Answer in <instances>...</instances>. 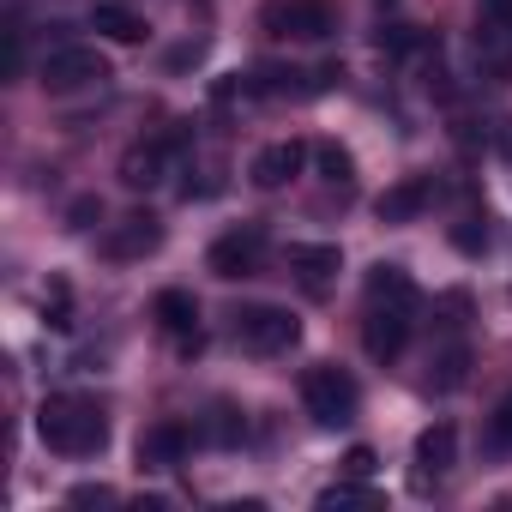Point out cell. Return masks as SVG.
<instances>
[{
	"label": "cell",
	"mask_w": 512,
	"mask_h": 512,
	"mask_svg": "<svg viewBox=\"0 0 512 512\" xmlns=\"http://www.w3.org/2000/svg\"><path fill=\"white\" fill-rule=\"evenodd\" d=\"M37 434H43V446L61 452V458H91V452H103V440H109V410H103L97 398H85V392H55V398H43V410H37Z\"/></svg>",
	"instance_id": "6da1fadb"
},
{
	"label": "cell",
	"mask_w": 512,
	"mask_h": 512,
	"mask_svg": "<svg viewBox=\"0 0 512 512\" xmlns=\"http://www.w3.org/2000/svg\"><path fill=\"white\" fill-rule=\"evenodd\" d=\"M302 404H308V416H314L320 428H344V422H356L362 392H356V380H350L344 368L320 362V368L302 374Z\"/></svg>",
	"instance_id": "7a4b0ae2"
},
{
	"label": "cell",
	"mask_w": 512,
	"mask_h": 512,
	"mask_svg": "<svg viewBox=\"0 0 512 512\" xmlns=\"http://www.w3.org/2000/svg\"><path fill=\"white\" fill-rule=\"evenodd\" d=\"M37 79H43L49 97H73V91H97V85L109 79V61H103L97 49H85V43H61V49L43 55Z\"/></svg>",
	"instance_id": "3957f363"
},
{
	"label": "cell",
	"mask_w": 512,
	"mask_h": 512,
	"mask_svg": "<svg viewBox=\"0 0 512 512\" xmlns=\"http://www.w3.org/2000/svg\"><path fill=\"white\" fill-rule=\"evenodd\" d=\"M266 37H302V43H326L338 31V7L332 0H266L260 7Z\"/></svg>",
	"instance_id": "277c9868"
},
{
	"label": "cell",
	"mask_w": 512,
	"mask_h": 512,
	"mask_svg": "<svg viewBox=\"0 0 512 512\" xmlns=\"http://www.w3.org/2000/svg\"><path fill=\"white\" fill-rule=\"evenodd\" d=\"M235 338H241V350H253V356H284V350H296L302 320H296L290 308L253 302V308H241V314H235Z\"/></svg>",
	"instance_id": "5b68a950"
},
{
	"label": "cell",
	"mask_w": 512,
	"mask_h": 512,
	"mask_svg": "<svg viewBox=\"0 0 512 512\" xmlns=\"http://www.w3.org/2000/svg\"><path fill=\"white\" fill-rule=\"evenodd\" d=\"M260 260H266V229H260V223H241V229L217 235V241H211V253H205V266H211L223 284L253 278V272H260Z\"/></svg>",
	"instance_id": "8992f818"
},
{
	"label": "cell",
	"mask_w": 512,
	"mask_h": 512,
	"mask_svg": "<svg viewBox=\"0 0 512 512\" xmlns=\"http://www.w3.org/2000/svg\"><path fill=\"white\" fill-rule=\"evenodd\" d=\"M290 272H296V284L308 290V296H326L332 290V278L344 272V253L332 247V241H290Z\"/></svg>",
	"instance_id": "52a82bcc"
},
{
	"label": "cell",
	"mask_w": 512,
	"mask_h": 512,
	"mask_svg": "<svg viewBox=\"0 0 512 512\" xmlns=\"http://www.w3.org/2000/svg\"><path fill=\"white\" fill-rule=\"evenodd\" d=\"M410 344V308H380L368 302V320H362V350L374 362H398Z\"/></svg>",
	"instance_id": "ba28073f"
},
{
	"label": "cell",
	"mask_w": 512,
	"mask_h": 512,
	"mask_svg": "<svg viewBox=\"0 0 512 512\" xmlns=\"http://www.w3.org/2000/svg\"><path fill=\"white\" fill-rule=\"evenodd\" d=\"M452 464H458V428H452V422L422 428V434H416V476H410V482L428 494V488H434Z\"/></svg>",
	"instance_id": "9c48e42d"
},
{
	"label": "cell",
	"mask_w": 512,
	"mask_h": 512,
	"mask_svg": "<svg viewBox=\"0 0 512 512\" xmlns=\"http://www.w3.org/2000/svg\"><path fill=\"white\" fill-rule=\"evenodd\" d=\"M187 452H193V428L175 422V416H169V422H151V428L139 434V464H145V470H175Z\"/></svg>",
	"instance_id": "30bf717a"
},
{
	"label": "cell",
	"mask_w": 512,
	"mask_h": 512,
	"mask_svg": "<svg viewBox=\"0 0 512 512\" xmlns=\"http://www.w3.org/2000/svg\"><path fill=\"white\" fill-rule=\"evenodd\" d=\"M157 247H163V223H157L151 211L121 217V223H115V235L103 241L109 260H145V253H157Z\"/></svg>",
	"instance_id": "8fae6325"
},
{
	"label": "cell",
	"mask_w": 512,
	"mask_h": 512,
	"mask_svg": "<svg viewBox=\"0 0 512 512\" xmlns=\"http://www.w3.org/2000/svg\"><path fill=\"white\" fill-rule=\"evenodd\" d=\"M314 151L302 145V139H278V145H266L260 157H253V187H290L296 175H302V163H308Z\"/></svg>",
	"instance_id": "7c38bea8"
},
{
	"label": "cell",
	"mask_w": 512,
	"mask_h": 512,
	"mask_svg": "<svg viewBox=\"0 0 512 512\" xmlns=\"http://www.w3.org/2000/svg\"><path fill=\"white\" fill-rule=\"evenodd\" d=\"M428 205H434V175H404L398 187L380 193L374 211H380V223H416Z\"/></svg>",
	"instance_id": "4fadbf2b"
},
{
	"label": "cell",
	"mask_w": 512,
	"mask_h": 512,
	"mask_svg": "<svg viewBox=\"0 0 512 512\" xmlns=\"http://www.w3.org/2000/svg\"><path fill=\"white\" fill-rule=\"evenodd\" d=\"M169 151H175V133H169V139H139V145H127V157H121V181H127V187H157Z\"/></svg>",
	"instance_id": "5bb4252c"
},
{
	"label": "cell",
	"mask_w": 512,
	"mask_h": 512,
	"mask_svg": "<svg viewBox=\"0 0 512 512\" xmlns=\"http://www.w3.org/2000/svg\"><path fill=\"white\" fill-rule=\"evenodd\" d=\"M151 320H157L169 338H199V302H193L187 290H163V296L151 302Z\"/></svg>",
	"instance_id": "9a60e30c"
},
{
	"label": "cell",
	"mask_w": 512,
	"mask_h": 512,
	"mask_svg": "<svg viewBox=\"0 0 512 512\" xmlns=\"http://www.w3.org/2000/svg\"><path fill=\"white\" fill-rule=\"evenodd\" d=\"M368 302H380V308H410V314H416V284H410V272L380 260V266L368 272Z\"/></svg>",
	"instance_id": "2e32d148"
},
{
	"label": "cell",
	"mask_w": 512,
	"mask_h": 512,
	"mask_svg": "<svg viewBox=\"0 0 512 512\" xmlns=\"http://www.w3.org/2000/svg\"><path fill=\"white\" fill-rule=\"evenodd\" d=\"M91 31L109 37V43H121V49L145 43V19H139L133 7H91Z\"/></svg>",
	"instance_id": "e0dca14e"
},
{
	"label": "cell",
	"mask_w": 512,
	"mask_h": 512,
	"mask_svg": "<svg viewBox=\"0 0 512 512\" xmlns=\"http://www.w3.org/2000/svg\"><path fill=\"white\" fill-rule=\"evenodd\" d=\"M476 61L488 73H512V25H476Z\"/></svg>",
	"instance_id": "ac0fdd59"
},
{
	"label": "cell",
	"mask_w": 512,
	"mask_h": 512,
	"mask_svg": "<svg viewBox=\"0 0 512 512\" xmlns=\"http://www.w3.org/2000/svg\"><path fill=\"white\" fill-rule=\"evenodd\" d=\"M428 368H434V374H428L434 392H458V386H464V368H470V350H464V344H446Z\"/></svg>",
	"instance_id": "d6986e66"
},
{
	"label": "cell",
	"mask_w": 512,
	"mask_h": 512,
	"mask_svg": "<svg viewBox=\"0 0 512 512\" xmlns=\"http://www.w3.org/2000/svg\"><path fill=\"white\" fill-rule=\"evenodd\" d=\"M314 163H320V175L332 181V187H350L356 181V157L338 145V139H326V145H314Z\"/></svg>",
	"instance_id": "ffe728a7"
},
{
	"label": "cell",
	"mask_w": 512,
	"mask_h": 512,
	"mask_svg": "<svg viewBox=\"0 0 512 512\" xmlns=\"http://www.w3.org/2000/svg\"><path fill=\"white\" fill-rule=\"evenodd\" d=\"M374 49L380 55H416V49H428V37L416 25H380L374 31Z\"/></svg>",
	"instance_id": "44dd1931"
},
{
	"label": "cell",
	"mask_w": 512,
	"mask_h": 512,
	"mask_svg": "<svg viewBox=\"0 0 512 512\" xmlns=\"http://www.w3.org/2000/svg\"><path fill=\"white\" fill-rule=\"evenodd\" d=\"M43 320H49L55 332H67V326H73V290H67L61 278H55V284H49V296H43Z\"/></svg>",
	"instance_id": "7402d4cb"
},
{
	"label": "cell",
	"mask_w": 512,
	"mask_h": 512,
	"mask_svg": "<svg viewBox=\"0 0 512 512\" xmlns=\"http://www.w3.org/2000/svg\"><path fill=\"white\" fill-rule=\"evenodd\" d=\"M205 434H211L217 446H235V440L247 434V422H241V410H229V404H217V410H211V422H205Z\"/></svg>",
	"instance_id": "603a6c76"
},
{
	"label": "cell",
	"mask_w": 512,
	"mask_h": 512,
	"mask_svg": "<svg viewBox=\"0 0 512 512\" xmlns=\"http://www.w3.org/2000/svg\"><path fill=\"white\" fill-rule=\"evenodd\" d=\"M452 247H458V253H482V247H488V217H464V223L452 229Z\"/></svg>",
	"instance_id": "cb8c5ba5"
},
{
	"label": "cell",
	"mask_w": 512,
	"mask_h": 512,
	"mask_svg": "<svg viewBox=\"0 0 512 512\" xmlns=\"http://www.w3.org/2000/svg\"><path fill=\"white\" fill-rule=\"evenodd\" d=\"M374 464H380V458H374V446H350V452H344V476H356V482H368V476H374Z\"/></svg>",
	"instance_id": "d4e9b609"
},
{
	"label": "cell",
	"mask_w": 512,
	"mask_h": 512,
	"mask_svg": "<svg viewBox=\"0 0 512 512\" xmlns=\"http://www.w3.org/2000/svg\"><path fill=\"white\" fill-rule=\"evenodd\" d=\"M97 217H103V205H97V199L85 193V199H73V211H67V229H91Z\"/></svg>",
	"instance_id": "484cf974"
},
{
	"label": "cell",
	"mask_w": 512,
	"mask_h": 512,
	"mask_svg": "<svg viewBox=\"0 0 512 512\" xmlns=\"http://www.w3.org/2000/svg\"><path fill=\"white\" fill-rule=\"evenodd\" d=\"M67 500H73V506H109V500H115V488H103V482H79Z\"/></svg>",
	"instance_id": "4316f807"
},
{
	"label": "cell",
	"mask_w": 512,
	"mask_h": 512,
	"mask_svg": "<svg viewBox=\"0 0 512 512\" xmlns=\"http://www.w3.org/2000/svg\"><path fill=\"white\" fill-rule=\"evenodd\" d=\"M338 79H344V67H338V61H326V67H314V73H308V97H320V91H332Z\"/></svg>",
	"instance_id": "83f0119b"
},
{
	"label": "cell",
	"mask_w": 512,
	"mask_h": 512,
	"mask_svg": "<svg viewBox=\"0 0 512 512\" xmlns=\"http://www.w3.org/2000/svg\"><path fill=\"white\" fill-rule=\"evenodd\" d=\"M350 500H374V494H368V488H350V482H338V488L320 494V506H350Z\"/></svg>",
	"instance_id": "f1b7e54d"
},
{
	"label": "cell",
	"mask_w": 512,
	"mask_h": 512,
	"mask_svg": "<svg viewBox=\"0 0 512 512\" xmlns=\"http://www.w3.org/2000/svg\"><path fill=\"white\" fill-rule=\"evenodd\" d=\"M476 13H482L488 25H512V0H476Z\"/></svg>",
	"instance_id": "f546056e"
},
{
	"label": "cell",
	"mask_w": 512,
	"mask_h": 512,
	"mask_svg": "<svg viewBox=\"0 0 512 512\" xmlns=\"http://www.w3.org/2000/svg\"><path fill=\"white\" fill-rule=\"evenodd\" d=\"M494 440H506L512 446V392L500 398V410H494Z\"/></svg>",
	"instance_id": "4dcf8cb0"
},
{
	"label": "cell",
	"mask_w": 512,
	"mask_h": 512,
	"mask_svg": "<svg viewBox=\"0 0 512 512\" xmlns=\"http://www.w3.org/2000/svg\"><path fill=\"white\" fill-rule=\"evenodd\" d=\"M500 151H506V157H512V127H506V133H500Z\"/></svg>",
	"instance_id": "1f68e13d"
}]
</instances>
